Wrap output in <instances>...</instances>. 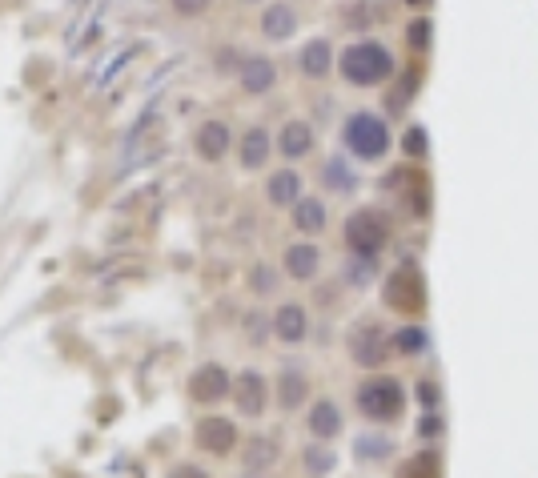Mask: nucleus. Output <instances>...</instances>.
Wrapping results in <instances>:
<instances>
[{
    "label": "nucleus",
    "instance_id": "26",
    "mask_svg": "<svg viewBox=\"0 0 538 478\" xmlns=\"http://www.w3.org/2000/svg\"><path fill=\"white\" fill-rule=\"evenodd\" d=\"M302 458H306L310 474H330V470H334V462H338V458H334V450H330V446H322V442H318V446H306V454H302Z\"/></svg>",
    "mask_w": 538,
    "mask_h": 478
},
{
    "label": "nucleus",
    "instance_id": "15",
    "mask_svg": "<svg viewBox=\"0 0 538 478\" xmlns=\"http://www.w3.org/2000/svg\"><path fill=\"white\" fill-rule=\"evenodd\" d=\"M310 398V378L302 374V366H286L278 374V406L282 410H298Z\"/></svg>",
    "mask_w": 538,
    "mask_h": 478
},
{
    "label": "nucleus",
    "instance_id": "10",
    "mask_svg": "<svg viewBox=\"0 0 538 478\" xmlns=\"http://www.w3.org/2000/svg\"><path fill=\"white\" fill-rule=\"evenodd\" d=\"M274 334H278L286 346L306 342V334H310V314H306V306H302V302L278 306V314H274Z\"/></svg>",
    "mask_w": 538,
    "mask_h": 478
},
{
    "label": "nucleus",
    "instance_id": "36",
    "mask_svg": "<svg viewBox=\"0 0 538 478\" xmlns=\"http://www.w3.org/2000/svg\"><path fill=\"white\" fill-rule=\"evenodd\" d=\"M406 5H414V9H426V5H430V0H406Z\"/></svg>",
    "mask_w": 538,
    "mask_h": 478
},
{
    "label": "nucleus",
    "instance_id": "16",
    "mask_svg": "<svg viewBox=\"0 0 538 478\" xmlns=\"http://www.w3.org/2000/svg\"><path fill=\"white\" fill-rule=\"evenodd\" d=\"M310 149H314V129H310V121H286V129L278 133V153L290 157V161H298V157H306Z\"/></svg>",
    "mask_w": 538,
    "mask_h": 478
},
{
    "label": "nucleus",
    "instance_id": "23",
    "mask_svg": "<svg viewBox=\"0 0 538 478\" xmlns=\"http://www.w3.org/2000/svg\"><path fill=\"white\" fill-rule=\"evenodd\" d=\"M322 181H326V189H330V193H354V189H358V173H354L342 157H330V161H326Z\"/></svg>",
    "mask_w": 538,
    "mask_h": 478
},
{
    "label": "nucleus",
    "instance_id": "1",
    "mask_svg": "<svg viewBox=\"0 0 538 478\" xmlns=\"http://www.w3.org/2000/svg\"><path fill=\"white\" fill-rule=\"evenodd\" d=\"M338 73H342V81H350L354 89L386 85V81L394 77V53H390L382 41H354L350 49H342Z\"/></svg>",
    "mask_w": 538,
    "mask_h": 478
},
{
    "label": "nucleus",
    "instance_id": "31",
    "mask_svg": "<svg viewBox=\"0 0 538 478\" xmlns=\"http://www.w3.org/2000/svg\"><path fill=\"white\" fill-rule=\"evenodd\" d=\"M402 149H406L410 157H426V129H422V125L406 129V137H402Z\"/></svg>",
    "mask_w": 538,
    "mask_h": 478
},
{
    "label": "nucleus",
    "instance_id": "30",
    "mask_svg": "<svg viewBox=\"0 0 538 478\" xmlns=\"http://www.w3.org/2000/svg\"><path fill=\"white\" fill-rule=\"evenodd\" d=\"M249 286H253V294H269L278 286V274H274V266H253V278H249Z\"/></svg>",
    "mask_w": 538,
    "mask_h": 478
},
{
    "label": "nucleus",
    "instance_id": "35",
    "mask_svg": "<svg viewBox=\"0 0 538 478\" xmlns=\"http://www.w3.org/2000/svg\"><path fill=\"white\" fill-rule=\"evenodd\" d=\"M169 478H209L201 466H193V462H177L173 470H169Z\"/></svg>",
    "mask_w": 538,
    "mask_h": 478
},
{
    "label": "nucleus",
    "instance_id": "33",
    "mask_svg": "<svg viewBox=\"0 0 538 478\" xmlns=\"http://www.w3.org/2000/svg\"><path fill=\"white\" fill-rule=\"evenodd\" d=\"M418 434H422V438H438V434H442V418H438L434 410H426V418L418 422Z\"/></svg>",
    "mask_w": 538,
    "mask_h": 478
},
{
    "label": "nucleus",
    "instance_id": "24",
    "mask_svg": "<svg viewBox=\"0 0 538 478\" xmlns=\"http://www.w3.org/2000/svg\"><path fill=\"white\" fill-rule=\"evenodd\" d=\"M294 225H298L302 233H322V229H326V205H322L318 197H302V201L294 205Z\"/></svg>",
    "mask_w": 538,
    "mask_h": 478
},
{
    "label": "nucleus",
    "instance_id": "14",
    "mask_svg": "<svg viewBox=\"0 0 538 478\" xmlns=\"http://www.w3.org/2000/svg\"><path fill=\"white\" fill-rule=\"evenodd\" d=\"M318 270H322V254H318L314 242H298V246L286 250V274L294 282H314Z\"/></svg>",
    "mask_w": 538,
    "mask_h": 478
},
{
    "label": "nucleus",
    "instance_id": "9",
    "mask_svg": "<svg viewBox=\"0 0 538 478\" xmlns=\"http://www.w3.org/2000/svg\"><path fill=\"white\" fill-rule=\"evenodd\" d=\"M237 81H241V89L249 97H261V93H269L278 85V65L269 57H245L241 69H237Z\"/></svg>",
    "mask_w": 538,
    "mask_h": 478
},
{
    "label": "nucleus",
    "instance_id": "17",
    "mask_svg": "<svg viewBox=\"0 0 538 478\" xmlns=\"http://www.w3.org/2000/svg\"><path fill=\"white\" fill-rule=\"evenodd\" d=\"M261 33H265L269 41H290V37L298 33V13H294L290 5H269V9L261 13Z\"/></svg>",
    "mask_w": 538,
    "mask_h": 478
},
{
    "label": "nucleus",
    "instance_id": "2",
    "mask_svg": "<svg viewBox=\"0 0 538 478\" xmlns=\"http://www.w3.org/2000/svg\"><path fill=\"white\" fill-rule=\"evenodd\" d=\"M354 402H358V414L370 418V422H398V418L406 414V390H402V382L390 378V374L366 378V382L358 386Z\"/></svg>",
    "mask_w": 538,
    "mask_h": 478
},
{
    "label": "nucleus",
    "instance_id": "3",
    "mask_svg": "<svg viewBox=\"0 0 538 478\" xmlns=\"http://www.w3.org/2000/svg\"><path fill=\"white\" fill-rule=\"evenodd\" d=\"M342 141H346L350 157H358V161H382V157L390 153V129H386V121H382L378 113H370V109H358V113L346 121Z\"/></svg>",
    "mask_w": 538,
    "mask_h": 478
},
{
    "label": "nucleus",
    "instance_id": "25",
    "mask_svg": "<svg viewBox=\"0 0 538 478\" xmlns=\"http://www.w3.org/2000/svg\"><path fill=\"white\" fill-rule=\"evenodd\" d=\"M354 454H358L362 462H382V458L394 454V442H390L386 434H362V438L354 442Z\"/></svg>",
    "mask_w": 538,
    "mask_h": 478
},
{
    "label": "nucleus",
    "instance_id": "32",
    "mask_svg": "<svg viewBox=\"0 0 538 478\" xmlns=\"http://www.w3.org/2000/svg\"><path fill=\"white\" fill-rule=\"evenodd\" d=\"M418 402H422L426 410H438L442 390H438V382H434V378H422V382H418Z\"/></svg>",
    "mask_w": 538,
    "mask_h": 478
},
{
    "label": "nucleus",
    "instance_id": "13",
    "mask_svg": "<svg viewBox=\"0 0 538 478\" xmlns=\"http://www.w3.org/2000/svg\"><path fill=\"white\" fill-rule=\"evenodd\" d=\"M278 458H282V442L269 438V434H253V438H245V446H241V466H245L249 474H261L265 466H274Z\"/></svg>",
    "mask_w": 538,
    "mask_h": 478
},
{
    "label": "nucleus",
    "instance_id": "21",
    "mask_svg": "<svg viewBox=\"0 0 538 478\" xmlns=\"http://www.w3.org/2000/svg\"><path fill=\"white\" fill-rule=\"evenodd\" d=\"M298 69L306 73V77H326L330 69H334V49H330V41H310L306 49H302V57H298Z\"/></svg>",
    "mask_w": 538,
    "mask_h": 478
},
{
    "label": "nucleus",
    "instance_id": "7",
    "mask_svg": "<svg viewBox=\"0 0 538 478\" xmlns=\"http://www.w3.org/2000/svg\"><path fill=\"white\" fill-rule=\"evenodd\" d=\"M233 402H237V414L245 418H261L265 406H269V382L261 378V370H241L233 378Z\"/></svg>",
    "mask_w": 538,
    "mask_h": 478
},
{
    "label": "nucleus",
    "instance_id": "20",
    "mask_svg": "<svg viewBox=\"0 0 538 478\" xmlns=\"http://www.w3.org/2000/svg\"><path fill=\"white\" fill-rule=\"evenodd\" d=\"M269 153H274V141H269V133H265V129H245V137H241V145H237L241 165H245V169H261V165L269 161Z\"/></svg>",
    "mask_w": 538,
    "mask_h": 478
},
{
    "label": "nucleus",
    "instance_id": "28",
    "mask_svg": "<svg viewBox=\"0 0 538 478\" xmlns=\"http://www.w3.org/2000/svg\"><path fill=\"white\" fill-rule=\"evenodd\" d=\"M402 478H438V458H434V454L414 458V462L402 470Z\"/></svg>",
    "mask_w": 538,
    "mask_h": 478
},
{
    "label": "nucleus",
    "instance_id": "11",
    "mask_svg": "<svg viewBox=\"0 0 538 478\" xmlns=\"http://www.w3.org/2000/svg\"><path fill=\"white\" fill-rule=\"evenodd\" d=\"M197 446L209 454H229L237 446V426L229 418H201L197 422Z\"/></svg>",
    "mask_w": 538,
    "mask_h": 478
},
{
    "label": "nucleus",
    "instance_id": "12",
    "mask_svg": "<svg viewBox=\"0 0 538 478\" xmlns=\"http://www.w3.org/2000/svg\"><path fill=\"white\" fill-rule=\"evenodd\" d=\"M306 426H310V434L318 442H334L342 434V410H338V402L334 398H318L310 406V414H306Z\"/></svg>",
    "mask_w": 538,
    "mask_h": 478
},
{
    "label": "nucleus",
    "instance_id": "4",
    "mask_svg": "<svg viewBox=\"0 0 538 478\" xmlns=\"http://www.w3.org/2000/svg\"><path fill=\"white\" fill-rule=\"evenodd\" d=\"M390 217L382 213V209H354L350 217H346V246H350V254H362V258H378L382 250H386V242H390Z\"/></svg>",
    "mask_w": 538,
    "mask_h": 478
},
{
    "label": "nucleus",
    "instance_id": "19",
    "mask_svg": "<svg viewBox=\"0 0 538 478\" xmlns=\"http://www.w3.org/2000/svg\"><path fill=\"white\" fill-rule=\"evenodd\" d=\"M265 197L274 201V205H298V201H302V173L278 169L274 177L265 181Z\"/></svg>",
    "mask_w": 538,
    "mask_h": 478
},
{
    "label": "nucleus",
    "instance_id": "34",
    "mask_svg": "<svg viewBox=\"0 0 538 478\" xmlns=\"http://www.w3.org/2000/svg\"><path fill=\"white\" fill-rule=\"evenodd\" d=\"M173 9H177L181 17H197V13L209 9V0H173Z\"/></svg>",
    "mask_w": 538,
    "mask_h": 478
},
{
    "label": "nucleus",
    "instance_id": "18",
    "mask_svg": "<svg viewBox=\"0 0 538 478\" xmlns=\"http://www.w3.org/2000/svg\"><path fill=\"white\" fill-rule=\"evenodd\" d=\"M229 145H233L229 125H221V121H205V125L197 129V153H201L205 161H221V157L229 153Z\"/></svg>",
    "mask_w": 538,
    "mask_h": 478
},
{
    "label": "nucleus",
    "instance_id": "8",
    "mask_svg": "<svg viewBox=\"0 0 538 478\" xmlns=\"http://www.w3.org/2000/svg\"><path fill=\"white\" fill-rule=\"evenodd\" d=\"M229 390H233V382H229L225 366H217V362H205V366L189 378V394H193V402H221Z\"/></svg>",
    "mask_w": 538,
    "mask_h": 478
},
{
    "label": "nucleus",
    "instance_id": "29",
    "mask_svg": "<svg viewBox=\"0 0 538 478\" xmlns=\"http://www.w3.org/2000/svg\"><path fill=\"white\" fill-rule=\"evenodd\" d=\"M406 41H410V49L426 53V49H430V21H426V17H418V21L406 29Z\"/></svg>",
    "mask_w": 538,
    "mask_h": 478
},
{
    "label": "nucleus",
    "instance_id": "27",
    "mask_svg": "<svg viewBox=\"0 0 538 478\" xmlns=\"http://www.w3.org/2000/svg\"><path fill=\"white\" fill-rule=\"evenodd\" d=\"M350 286H370L374 278H378V262L374 258H362V254H354V262H350Z\"/></svg>",
    "mask_w": 538,
    "mask_h": 478
},
{
    "label": "nucleus",
    "instance_id": "6",
    "mask_svg": "<svg viewBox=\"0 0 538 478\" xmlns=\"http://www.w3.org/2000/svg\"><path fill=\"white\" fill-rule=\"evenodd\" d=\"M386 306L390 310H422L426 306V290H422V274L414 266L394 270V278L386 282Z\"/></svg>",
    "mask_w": 538,
    "mask_h": 478
},
{
    "label": "nucleus",
    "instance_id": "22",
    "mask_svg": "<svg viewBox=\"0 0 538 478\" xmlns=\"http://www.w3.org/2000/svg\"><path fill=\"white\" fill-rule=\"evenodd\" d=\"M390 346H394V354H402V358H418V354L430 350V334H426L422 326H402V330L390 334Z\"/></svg>",
    "mask_w": 538,
    "mask_h": 478
},
{
    "label": "nucleus",
    "instance_id": "5",
    "mask_svg": "<svg viewBox=\"0 0 538 478\" xmlns=\"http://www.w3.org/2000/svg\"><path fill=\"white\" fill-rule=\"evenodd\" d=\"M390 338H386V330L378 326V322H358L354 330H350V354H354V362L358 366H366V370H378L386 358H390Z\"/></svg>",
    "mask_w": 538,
    "mask_h": 478
}]
</instances>
